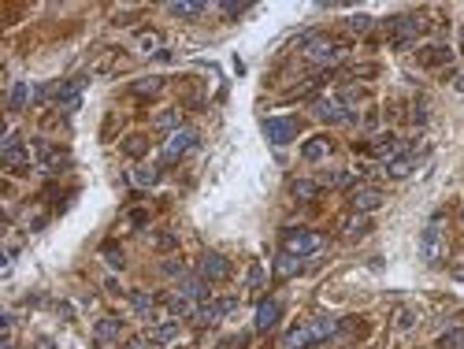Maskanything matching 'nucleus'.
<instances>
[{
	"label": "nucleus",
	"instance_id": "obj_1",
	"mask_svg": "<svg viewBox=\"0 0 464 349\" xmlns=\"http://www.w3.org/2000/svg\"><path fill=\"white\" fill-rule=\"evenodd\" d=\"M446 249H449V245H446L442 219L435 216L431 223L423 227V235H420V256H423V264H427V268H438V264L446 261Z\"/></svg>",
	"mask_w": 464,
	"mask_h": 349
},
{
	"label": "nucleus",
	"instance_id": "obj_2",
	"mask_svg": "<svg viewBox=\"0 0 464 349\" xmlns=\"http://www.w3.org/2000/svg\"><path fill=\"white\" fill-rule=\"evenodd\" d=\"M324 249V235L316 230H305V227H290L282 230V253H293V256H312Z\"/></svg>",
	"mask_w": 464,
	"mask_h": 349
},
{
	"label": "nucleus",
	"instance_id": "obj_3",
	"mask_svg": "<svg viewBox=\"0 0 464 349\" xmlns=\"http://www.w3.org/2000/svg\"><path fill=\"white\" fill-rule=\"evenodd\" d=\"M305 60H312V63H338L342 60V45L338 41H331V37H319V34H312V37H305Z\"/></svg>",
	"mask_w": 464,
	"mask_h": 349
},
{
	"label": "nucleus",
	"instance_id": "obj_4",
	"mask_svg": "<svg viewBox=\"0 0 464 349\" xmlns=\"http://www.w3.org/2000/svg\"><path fill=\"white\" fill-rule=\"evenodd\" d=\"M193 145H197V131H193V126H178V131L164 141V164H175L178 157H186Z\"/></svg>",
	"mask_w": 464,
	"mask_h": 349
},
{
	"label": "nucleus",
	"instance_id": "obj_5",
	"mask_svg": "<svg viewBox=\"0 0 464 349\" xmlns=\"http://www.w3.org/2000/svg\"><path fill=\"white\" fill-rule=\"evenodd\" d=\"M264 138L272 141V145H290V141L298 138V119H290V115L264 119Z\"/></svg>",
	"mask_w": 464,
	"mask_h": 349
},
{
	"label": "nucleus",
	"instance_id": "obj_6",
	"mask_svg": "<svg viewBox=\"0 0 464 349\" xmlns=\"http://www.w3.org/2000/svg\"><path fill=\"white\" fill-rule=\"evenodd\" d=\"M350 204H353V212L368 216V212H376V209H383V204H386V193L379 186H357L350 193Z\"/></svg>",
	"mask_w": 464,
	"mask_h": 349
},
{
	"label": "nucleus",
	"instance_id": "obj_7",
	"mask_svg": "<svg viewBox=\"0 0 464 349\" xmlns=\"http://www.w3.org/2000/svg\"><path fill=\"white\" fill-rule=\"evenodd\" d=\"M197 271H201V279L204 282H223V279H230V261L223 253H204L201 256V264H197Z\"/></svg>",
	"mask_w": 464,
	"mask_h": 349
},
{
	"label": "nucleus",
	"instance_id": "obj_8",
	"mask_svg": "<svg viewBox=\"0 0 464 349\" xmlns=\"http://www.w3.org/2000/svg\"><path fill=\"white\" fill-rule=\"evenodd\" d=\"M312 115H316L319 123H350V119H357V115L345 108L342 100H331V97H327V100H316V105H312Z\"/></svg>",
	"mask_w": 464,
	"mask_h": 349
},
{
	"label": "nucleus",
	"instance_id": "obj_9",
	"mask_svg": "<svg viewBox=\"0 0 464 349\" xmlns=\"http://www.w3.org/2000/svg\"><path fill=\"white\" fill-rule=\"evenodd\" d=\"M234 308H238V297H223V301L201 305V308H197V316H193V320H197L201 327H212V323H216L219 316H230V312H234Z\"/></svg>",
	"mask_w": 464,
	"mask_h": 349
},
{
	"label": "nucleus",
	"instance_id": "obj_10",
	"mask_svg": "<svg viewBox=\"0 0 464 349\" xmlns=\"http://www.w3.org/2000/svg\"><path fill=\"white\" fill-rule=\"evenodd\" d=\"M0 157L8 167H30V149H22V141L15 134H4V145H0Z\"/></svg>",
	"mask_w": 464,
	"mask_h": 349
},
{
	"label": "nucleus",
	"instance_id": "obj_11",
	"mask_svg": "<svg viewBox=\"0 0 464 349\" xmlns=\"http://www.w3.org/2000/svg\"><path fill=\"white\" fill-rule=\"evenodd\" d=\"M279 316H282V305L275 301V297H267V301H260L256 305V331H272L275 323H279Z\"/></svg>",
	"mask_w": 464,
	"mask_h": 349
},
{
	"label": "nucleus",
	"instance_id": "obj_12",
	"mask_svg": "<svg viewBox=\"0 0 464 349\" xmlns=\"http://www.w3.org/2000/svg\"><path fill=\"white\" fill-rule=\"evenodd\" d=\"M308 345H316V334H312V327H308V320L301 323V327L282 334V349H308Z\"/></svg>",
	"mask_w": 464,
	"mask_h": 349
},
{
	"label": "nucleus",
	"instance_id": "obj_13",
	"mask_svg": "<svg viewBox=\"0 0 464 349\" xmlns=\"http://www.w3.org/2000/svg\"><path fill=\"white\" fill-rule=\"evenodd\" d=\"M123 334V320L119 316H105V320H97V331H93V338L97 345H105V342H115Z\"/></svg>",
	"mask_w": 464,
	"mask_h": 349
},
{
	"label": "nucleus",
	"instance_id": "obj_14",
	"mask_svg": "<svg viewBox=\"0 0 464 349\" xmlns=\"http://www.w3.org/2000/svg\"><path fill=\"white\" fill-rule=\"evenodd\" d=\"M30 97H34V86L30 82H15L11 86V97H8V112H22Z\"/></svg>",
	"mask_w": 464,
	"mask_h": 349
},
{
	"label": "nucleus",
	"instance_id": "obj_15",
	"mask_svg": "<svg viewBox=\"0 0 464 349\" xmlns=\"http://www.w3.org/2000/svg\"><path fill=\"white\" fill-rule=\"evenodd\" d=\"M178 294L190 297V301H204V297H208V282H204V279H186V275H183V282H178Z\"/></svg>",
	"mask_w": 464,
	"mask_h": 349
},
{
	"label": "nucleus",
	"instance_id": "obj_16",
	"mask_svg": "<svg viewBox=\"0 0 464 349\" xmlns=\"http://www.w3.org/2000/svg\"><path fill=\"white\" fill-rule=\"evenodd\" d=\"M131 305H134V312H138L141 320H157V301H152L145 290H134V294H131Z\"/></svg>",
	"mask_w": 464,
	"mask_h": 349
},
{
	"label": "nucleus",
	"instance_id": "obj_17",
	"mask_svg": "<svg viewBox=\"0 0 464 349\" xmlns=\"http://www.w3.org/2000/svg\"><path fill=\"white\" fill-rule=\"evenodd\" d=\"M397 149H402V141H397L394 134H386V138H376V141H371V152H376L379 160H394V157H397Z\"/></svg>",
	"mask_w": 464,
	"mask_h": 349
},
{
	"label": "nucleus",
	"instance_id": "obj_18",
	"mask_svg": "<svg viewBox=\"0 0 464 349\" xmlns=\"http://www.w3.org/2000/svg\"><path fill=\"white\" fill-rule=\"evenodd\" d=\"M342 230H345V238H364L368 235V230H371V223H368V216H360V212H353L350 219H345V223H342Z\"/></svg>",
	"mask_w": 464,
	"mask_h": 349
},
{
	"label": "nucleus",
	"instance_id": "obj_19",
	"mask_svg": "<svg viewBox=\"0 0 464 349\" xmlns=\"http://www.w3.org/2000/svg\"><path fill=\"white\" fill-rule=\"evenodd\" d=\"M301 271V256H293V253H282L279 261H275V275L279 279H293Z\"/></svg>",
	"mask_w": 464,
	"mask_h": 349
},
{
	"label": "nucleus",
	"instance_id": "obj_20",
	"mask_svg": "<svg viewBox=\"0 0 464 349\" xmlns=\"http://www.w3.org/2000/svg\"><path fill=\"white\" fill-rule=\"evenodd\" d=\"M290 193H293L298 201H316V197H319V183H312V178H293Z\"/></svg>",
	"mask_w": 464,
	"mask_h": 349
},
{
	"label": "nucleus",
	"instance_id": "obj_21",
	"mask_svg": "<svg viewBox=\"0 0 464 349\" xmlns=\"http://www.w3.org/2000/svg\"><path fill=\"white\" fill-rule=\"evenodd\" d=\"M449 60H453V48H446V45H435L420 53V63H427V67H438V63H449Z\"/></svg>",
	"mask_w": 464,
	"mask_h": 349
},
{
	"label": "nucleus",
	"instance_id": "obj_22",
	"mask_svg": "<svg viewBox=\"0 0 464 349\" xmlns=\"http://www.w3.org/2000/svg\"><path fill=\"white\" fill-rule=\"evenodd\" d=\"M131 183L141 186V190L157 186V183H160V167H134V171H131Z\"/></svg>",
	"mask_w": 464,
	"mask_h": 349
},
{
	"label": "nucleus",
	"instance_id": "obj_23",
	"mask_svg": "<svg viewBox=\"0 0 464 349\" xmlns=\"http://www.w3.org/2000/svg\"><path fill=\"white\" fill-rule=\"evenodd\" d=\"M167 312H171V316H197V308H193L190 297L171 294V297H167Z\"/></svg>",
	"mask_w": 464,
	"mask_h": 349
},
{
	"label": "nucleus",
	"instance_id": "obj_24",
	"mask_svg": "<svg viewBox=\"0 0 464 349\" xmlns=\"http://www.w3.org/2000/svg\"><path fill=\"white\" fill-rule=\"evenodd\" d=\"M327 149H331L327 138H312V141H305V145H301V157H305V160H324Z\"/></svg>",
	"mask_w": 464,
	"mask_h": 349
},
{
	"label": "nucleus",
	"instance_id": "obj_25",
	"mask_svg": "<svg viewBox=\"0 0 464 349\" xmlns=\"http://www.w3.org/2000/svg\"><path fill=\"white\" fill-rule=\"evenodd\" d=\"M412 167H416V157H412V152H409V157H394L390 164H386V175H390V178H405Z\"/></svg>",
	"mask_w": 464,
	"mask_h": 349
},
{
	"label": "nucleus",
	"instance_id": "obj_26",
	"mask_svg": "<svg viewBox=\"0 0 464 349\" xmlns=\"http://www.w3.org/2000/svg\"><path fill=\"white\" fill-rule=\"evenodd\" d=\"M175 334H178V320L160 323V327H152V331H149V342H152V345H164V342H171Z\"/></svg>",
	"mask_w": 464,
	"mask_h": 349
},
{
	"label": "nucleus",
	"instance_id": "obj_27",
	"mask_svg": "<svg viewBox=\"0 0 464 349\" xmlns=\"http://www.w3.org/2000/svg\"><path fill=\"white\" fill-rule=\"evenodd\" d=\"M123 152H126V157H145V152H149V141L145 138H141V134H131V138H126L123 141Z\"/></svg>",
	"mask_w": 464,
	"mask_h": 349
},
{
	"label": "nucleus",
	"instance_id": "obj_28",
	"mask_svg": "<svg viewBox=\"0 0 464 349\" xmlns=\"http://www.w3.org/2000/svg\"><path fill=\"white\" fill-rule=\"evenodd\" d=\"M175 19H197V15H204V4H171L167 8Z\"/></svg>",
	"mask_w": 464,
	"mask_h": 349
},
{
	"label": "nucleus",
	"instance_id": "obj_29",
	"mask_svg": "<svg viewBox=\"0 0 464 349\" xmlns=\"http://www.w3.org/2000/svg\"><path fill=\"white\" fill-rule=\"evenodd\" d=\"M131 89H134V93H138V97H149V93H160V89H164V79H138V82H134Z\"/></svg>",
	"mask_w": 464,
	"mask_h": 349
},
{
	"label": "nucleus",
	"instance_id": "obj_30",
	"mask_svg": "<svg viewBox=\"0 0 464 349\" xmlns=\"http://www.w3.org/2000/svg\"><path fill=\"white\" fill-rule=\"evenodd\" d=\"M178 123H183V115H178V112H164L160 115V119H157V126H160V131H178Z\"/></svg>",
	"mask_w": 464,
	"mask_h": 349
},
{
	"label": "nucleus",
	"instance_id": "obj_31",
	"mask_svg": "<svg viewBox=\"0 0 464 349\" xmlns=\"http://www.w3.org/2000/svg\"><path fill=\"white\" fill-rule=\"evenodd\" d=\"M438 345H442V349H464V327L442 334V342H438Z\"/></svg>",
	"mask_w": 464,
	"mask_h": 349
},
{
	"label": "nucleus",
	"instance_id": "obj_32",
	"mask_svg": "<svg viewBox=\"0 0 464 349\" xmlns=\"http://www.w3.org/2000/svg\"><path fill=\"white\" fill-rule=\"evenodd\" d=\"M246 287H249V290H260V287H264V268H260V264H253V268H249Z\"/></svg>",
	"mask_w": 464,
	"mask_h": 349
},
{
	"label": "nucleus",
	"instance_id": "obj_33",
	"mask_svg": "<svg viewBox=\"0 0 464 349\" xmlns=\"http://www.w3.org/2000/svg\"><path fill=\"white\" fill-rule=\"evenodd\" d=\"M105 261H108L112 268H126V261H123V249H115L112 242L105 245Z\"/></svg>",
	"mask_w": 464,
	"mask_h": 349
},
{
	"label": "nucleus",
	"instance_id": "obj_34",
	"mask_svg": "<svg viewBox=\"0 0 464 349\" xmlns=\"http://www.w3.org/2000/svg\"><path fill=\"white\" fill-rule=\"evenodd\" d=\"M141 48H145L149 56H157V48H160V37H157V34H141Z\"/></svg>",
	"mask_w": 464,
	"mask_h": 349
},
{
	"label": "nucleus",
	"instance_id": "obj_35",
	"mask_svg": "<svg viewBox=\"0 0 464 349\" xmlns=\"http://www.w3.org/2000/svg\"><path fill=\"white\" fill-rule=\"evenodd\" d=\"M350 27H353L357 34H368V30H371V19H368V15H357V19H350Z\"/></svg>",
	"mask_w": 464,
	"mask_h": 349
},
{
	"label": "nucleus",
	"instance_id": "obj_36",
	"mask_svg": "<svg viewBox=\"0 0 464 349\" xmlns=\"http://www.w3.org/2000/svg\"><path fill=\"white\" fill-rule=\"evenodd\" d=\"M178 245V235H160L157 238V249H175Z\"/></svg>",
	"mask_w": 464,
	"mask_h": 349
},
{
	"label": "nucleus",
	"instance_id": "obj_37",
	"mask_svg": "<svg viewBox=\"0 0 464 349\" xmlns=\"http://www.w3.org/2000/svg\"><path fill=\"white\" fill-rule=\"evenodd\" d=\"M164 271H167V275H186V264H178V261H167V264H164Z\"/></svg>",
	"mask_w": 464,
	"mask_h": 349
},
{
	"label": "nucleus",
	"instance_id": "obj_38",
	"mask_svg": "<svg viewBox=\"0 0 464 349\" xmlns=\"http://www.w3.org/2000/svg\"><path fill=\"white\" fill-rule=\"evenodd\" d=\"M241 11H246V4H223V15H227V19H238Z\"/></svg>",
	"mask_w": 464,
	"mask_h": 349
},
{
	"label": "nucleus",
	"instance_id": "obj_39",
	"mask_svg": "<svg viewBox=\"0 0 464 349\" xmlns=\"http://www.w3.org/2000/svg\"><path fill=\"white\" fill-rule=\"evenodd\" d=\"M123 349H152V342H149V338H131Z\"/></svg>",
	"mask_w": 464,
	"mask_h": 349
},
{
	"label": "nucleus",
	"instance_id": "obj_40",
	"mask_svg": "<svg viewBox=\"0 0 464 349\" xmlns=\"http://www.w3.org/2000/svg\"><path fill=\"white\" fill-rule=\"evenodd\" d=\"M131 223H134V227H145L149 216H145V212H131Z\"/></svg>",
	"mask_w": 464,
	"mask_h": 349
},
{
	"label": "nucleus",
	"instance_id": "obj_41",
	"mask_svg": "<svg viewBox=\"0 0 464 349\" xmlns=\"http://www.w3.org/2000/svg\"><path fill=\"white\" fill-rule=\"evenodd\" d=\"M412 123H427V108H423V105L412 112Z\"/></svg>",
	"mask_w": 464,
	"mask_h": 349
},
{
	"label": "nucleus",
	"instance_id": "obj_42",
	"mask_svg": "<svg viewBox=\"0 0 464 349\" xmlns=\"http://www.w3.org/2000/svg\"><path fill=\"white\" fill-rule=\"evenodd\" d=\"M37 349H53V338H37Z\"/></svg>",
	"mask_w": 464,
	"mask_h": 349
},
{
	"label": "nucleus",
	"instance_id": "obj_43",
	"mask_svg": "<svg viewBox=\"0 0 464 349\" xmlns=\"http://www.w3.org/2000/svg\"><path fill=\"white\" fill-rule=\"evenodd\" d=\"M460 53H464V34H460Z\"/></svg>",
	"mask_w": 464,
	"mask_h": 349
}]
</instances>
